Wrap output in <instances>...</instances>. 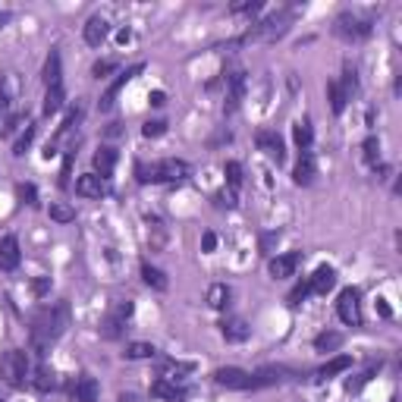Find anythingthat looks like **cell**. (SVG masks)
Here are the masks:
<instances>
[{"mask_svg": "<svg viewBox=\"0 0 402 402\" xmlns=\"http://www.w3.org/2000/svg\"><path fill=\"white\" fill-rule=\"evenodd\" d=\"M66 327H69L66 302H57V305H47V308H41V311H35V318H31V349L47 352L50 345L66 333Z\"/></svg>", "mask_w": 402, "mask_h": 402, "instance_id": "obj_1", "label": "cell"}, {"mask_svg": "<svg viewBox=\"0 0 402 402\" xmlns=\"http://www.w3.org/2000/svg\"><path fill=\"white\" fill-rule=\"evenodd\" d=\"M188 163L186 161H176V157H167V161H157V163H135V176L138 182H182L188 179Z\"/></svg>", "mask_w": 402, "mask_h": 402, "instance_id": "obj_2", "label": "cell"}, {"mask_svg": "<svg viewBox=\"0 0 402 402\" xmlns=\"http://www.w3.org/2000/svg\"><path fill=\"white\" fill-rule=\"evenodd\" d=\"M31 374V362H29V352L22 349H10L0 355V377H3L10 387H25V380H29Z\"/></svg>", "mask_w": 402, "mask_h": 402, "instance_id": "obj_3", "label": "cell"}, {"mask_svg": "<svg viewBox=\"0 0 402 402\" xmlns=\"http://www.w3.org/2000/svg\"><path fill=\"white\" fill-rule=\"evenodd\" d=\"M336 314H339V320L343 324H349V327H362V292H358L355 286H345L343 292H339V299H336Z\"/></svg>", "mask_w": 402, "mask_h": 402, "instance_id": "obj_4", "label": "cell"}, {"mask_svg": "<svg viewBox=\"0 0 402 402\" xmlns=\"http://www.w3.org/2000/svg\"><path fill=\"white\" fill-rule=\"evenodd\" d=\"M336 35L345 38V41H358V38H368V35H371V22H364V19L352 16V13H343V16L336 19Z\"/></svg>", "mask_w": 402, "mask_h": 402, "instance_id": "obj_5", "label": "cell"}, {"mask_svg": "<svg viewBox=\"0 0 402 402\" xmlns=\"http://www.w3.org/2000/svg\"><path fill=\"white\" fill-rule=\"evenodd\" d=\"M302 264V251H286V255H276V258H270V276L274 280H286V276H292L295 274V267Z\"/></svg>", "mask_w": 402, "mask_h": 402, "instance_id": "obj_6", "label": "cell"}, {"mask_svg": "<svg viewBox=\"0 0 402 402\" xmlns=\"http://www.w3.org/2000/svg\"><path fill=\"white\" fill-rule=\"evenodd\" d=\"M69 396H73V402H98L100 387H98V380H94V377L79 374L73 380V387H69Z\"/></svg>", "mask_w": 402, "mask_h": 402, "instance_id": "obj_7", "label": "cell"}, {"mask_svg": "<svg viewBox=\"0 0 402 402\" xmlns=\"http://www.w3.org/2000/svg\"><path fill=\"white\" fill-rule=\"evenodd\" d=\"M258 148L264 151V154L270 157V161H276V163H283V157H286V148H283V138L276 135L274 129H261L258 132Z\"/></svg>", "mask_w": 402, "mask_h": 402, "instance_id": "obj_8", "label": "cell"}, {"mask_svg": "<svg viewBox=\"0 0 402 402\" xmlns=\"http://www.w3.org/2000/svg\"><path fill=\"white\" fill-rule=\"evenodd\" d=\"M214 380H217V387H226V389H248L251 374L242 368H220L214 371Z\"/></svg>", "mask_w": 402, "mask_h": 402, "instance_id": "obj_9", "label": "cell"}, {"mask_svg": "<svg viewBox=\"0 0 402 402\" xmlns=\"http://www.w3.org/2000/svg\"><path fill=\"white\" fill-rule=\"evenodd\" d=\"M289 377L286 368H276V364H267V368H258L255 374H251L248 387L251 389H261V387H274V383H283Z\"/></svg>", "mask_w": 402, "mask_h": 402, "instance_id": "obj_10", "label": "cell"}, {"mask_svg": "<svg viewBox=\"0 0 402 402\" xmlns=\"http://www.w3.org/2000/svg\"><path fill=\"white\" fill-rule=\"evenodd\" d=\"M333 286H336V270H333L330 264H320V267L308 276V289L318 292V295H327Z\"/></svg>", "mask_w": 402, "mask_h": 402, "instance_id": "obj_11", "label": "cell"}, {"mask_svg": "<svg viewBox=\"0 0 402 402\" xmlns=\"http://www.w3.org/2000/svg\"><path fill=\"white\" fill-rule=\"evenodd\" d=\"M142 69H144V66H142V63H138V66H129V69H126V73H119V75H117V82H113V85L104 91V98H100V110H110V107L117 104V94L123 91V85H126V82H132V79H135V75L142 73Z\"/></svg>", "mask_w": 402, "mask_h": 402, "instance_id": "obj_12", "label": "cell"}, {"mask_svg": "<svg viewBox=\"0 0 402 402\" xmlns=\"http://www.w3.org/2000/svg\"><path fill=\"white\" fill-rule=\"evenodd\" d=\"M104 192H107V179L98 173H85L75 182V195H82V198H100Z\"/></svg>", "mask_w": 402, "mask_h": 402, "instance_id": "obj_13", "label": "cell"}, {"mask_svg": "<svg viewBox=\"0 0 402 402\" xmlns=\"http://www.w3.org/2000/svg\"><path fill=\"white\" fill-rule=\"evenodd\" d=\"M151 393L157 396V399H167V402H186V387H179L176 380H167V377H161V380H154V387H151Z\"/></svg>", "mask_w": 402, "mask_h": 402, "instance_id": "obj_14", "label": "cell"}, {"mask_svg": "<svg viewBox=\"0 0 402 402\" xmlns=\"http://www.w3.org/2000/svg\"><path fill=\"white\" fill-rule=\"evenodd\" d=\"M314 176H318V167H314V154H311V151H302V154H299V163H295V173H292L295 186H311Z\"/></svg>", "mask_w": 402, "mask_h": 402, "instance_id": "obj_15", "label": "cell"}, {"mask_svg": "<svg viewBox=\"0 0 402 402\" xmlns=\"http://www.w3.org/2000/svg\"><path fill=\"white\" fill-rule=\"evenodd\" d=\"M19 267V239L3 236L0 239V270H16Z\"/></svg>", "mask_w": 402, "mask_h": 402, "instance_id": "obj_16", "label": "cell"}, {"mask_svg": "<svg viewBox=\"0 0 402 402\" xmlns=\"http://www.w3.org/2000/svg\"><path fill=\"white\" fill-rule=\"evenodd\" d=\"M107 35H110V25H107L104 16H91L85 22V41L91 44V47H100Z\"/></svg>", "mask_w": 402, "mask_h": 402, "instance_id": "obj_17", "label": "cell"}, {"mask_svg": "<svg viewBox=\"0 0 402 402\" xmlns=\"http://www.w3.org/2000/svg\"><path fill=\"white\" fill-rule=\"evenodd\" d=\"M220 333H223L226 343H245L251 330H248V324H245L242 318H230V320H223V324H220Z\"/></svg>", "mask_w": 402, "mask_h": 402, "instance_id": "obj_18", "label": "cell"}, {"mask_svg": "<svg viewBox=\"0 0 402 402\" xmlns=\"http://www.w3.org/2000/svg\"><path fill=\"white\" fill-rule=\"evenodd\" d=\"M44 85L47 88H57L63 85V63H60V50H50L47 63H44Z\"/></svg>", "mask_w": 402, "mask_h": 402, "instance_id": "obj_19", "label": "cell"}, {"mask_svg": "<svg viewBox=\"0 0 402 402\" xmlns=\"http://www.w3.org/2000/svg\"><path fill=\"white\" fill-rule=\"evenodd\" d=\"M242 91H245V75H242V73H232V75H230V94H226V104H223L226 113H232V110L239 107V100H242Z\"/></svg>", "mask_w": 402, "mask_h": 402, "instance_id": "obj_20", "label": "cell"}, {"mask_svg": "<svg viewBox=\"0 0 402 402\" xmlns=\"http://www.w3.org/2000/svg\"><path fill=\"white\" fill-rule=\"evenodd\" d=\"M113 167H117V151L113 148H98L94 151V170H98V176H110Z\"/></svg>", "mask_w": 402, "mask_h": 402, "instance_id": "obj_21", "label": "cell"}, {"mask_svg": "<svg viewBox=\"0 0 402 402\" xmlns=\"http://www.w3.org/2000/svg\"><path fill=\"white\" fill-rule=\"evenodd\" d=\"M31 383H35V389H41V393H47V389H57V371L47 368V364H38L35 368V377H31Z\"/></svg>", "mask_w": 402, "mask_h": 402, "instance_id": "obj_22", "label": "cell"}, {"mask_svg": "<svg viewBox=\"0 0 402 402\" xmlns=\"http://www.w3.org/2000/svg\"><path fill=\"white\" fill-rule=\"evenodd\" d=\"M230 299H232V292L226 283H214V286L207 289V305L217 308V311H223V308L230 305Z\"/></svg>", "mask_w": 402, "mask_h": 402, "instance_id": "obj_23", "label": "cell"}, {"mask_svg": "<svg viewBox=\"0 0 402 402\" xmlns=\"http://www.w3.org/2000/svg\"><path fill=\"white\" fill-rule=\"evenodd\" d=\"M63 100H66V94H63V85L47 88V94H44V107H41L44 117H54V113H60Z\"/></svg>", "mask_w": 402, "mask_h": 402, "instance_id": "obj_24", "label": "cell"}, {"mask_svg": "<svg viewBox=\"0 0 402 402\" xmlns=\"http://www.w3.org/2000/svg\"><path fill=\"white\" fill-rule=\"evenodd\" d=\"M345 368H352V358H349V355H336V358H330V362H327L324 368L318 371V377H320V380H327V377L343 374Z\"/></svg>", "mask_w": 402, "mask_h": 402, "instance_id": "obj_25", "label": "cell"}, {"mask_svg": "<svg viewBox=\"0 0 402 402\" xmlns=\"http://www.w3.org/2000/svg\"><path fill=\"white\" fill-rule=\"evenodd\" d=\"M142 280L148 283L151 289H167V276H163V270H157V267H151V264H142Z\"/></svg>", "mask_w": 402, "mask_h": 402, "instance_id": "obj_26", "label": "cell"}, {"mask_svg": "<svg viewBox=\"0 0 402 402\" xmlns=\"http://www.w3.org/2000/svg\"><path fill=\"white\" fill-rule=\"evenodd\" d=\"M327 98H330V110L333 113L345 110V94H343V88H339V82H327Z\"/></svg>", "mask_w": 402, "mask_h": 402, "instance_id": "obj_27", "label": "cell"}, {"mask_svg": "<svg viewBox=\"0 0 402 402\" xmlns=\"http://www.w3.org/2000/svg\"><path fill=\"white\" fill-rule=\"evenodd\" d=\"M292 135H295V144H299L302 151H308V148H311V138H314V132H311V123H308V119H302V123H295Z\"/></svg>", "mask_w": 402, "mask_h": 402, "instance_id": "obj_28", "label": "cell"}, {"mask_svg": "<svg viewBox=\"0 0 402 402\" xmlns=\"http://www.w3.org/2000/svg\"><path fill=\"white\" fill-rule=\"evenodd\" d=\"M35 132H38V129H35V123H25V132L16 138V144H13V154H16V157H22L25 151L31 148V142H35Z\"/></svg>", "mask_w": 402, "mask_h": 402, "instance_id": "obj_29", "label": "cell"}, {"mask_svg": "<svg viewBox=\"0 0 402 402\" xmlns=\"http://www.w3.org/2000/svg\"><path fill=\"white\" fill-rule=\"evenodd\" d=\"M47 214H50V220H57V223H73L75 220V211L69 204H63V201H54Z\"/></svg>", "mask_w": 402, "mask_h": 402, "instance_id": "obj_30", "label": "cell"}, {"mask_svg": "<svg viewBox=\"0 0 402 402\" xmlns=\"http://www.w3.org/2000/svg\"><path fill=\"white\" fill-rule=\"evenodd\" d=\"M339 88H343L345 100H352V94L358 91V73H355V66H345V73H343V82H339Z\"/></svg>", "mask_w": 402, "mask_h": 402, "instance_id": "obj_31", "label": "cell"}, {"mask_svg": "<svg viewBox=\"0 0 402 402\" xmlns=\"http://www.w3.org/2000/svg\"><path fill=\"white\" fill-rule=\"evenodd\" d=\"M343 343V336H339V333H320V336H314V349H320V352H333L336 349V345Z\"/></svg>", "mask_w": 402, "mask_h": 402, "instance_id": "obj_32", "label": "cell"}, {"mask_svg": "<svg viewBox=\"0 0 402 402\" xmlns=\"http://www.w3.org/2000/svg\"><path fill=\"white\" fill-rule=\"evenodd\" d=\"M223 173H226V182H230V188H239V186H242V163L226 161Z\"/></svg>", "mask_w": 402, "mask_h": 402, "instance_id": "obj_33", "label": "cell"}, {"mask_svg": "<svg viewBox=\"0 0 402 402\" xmlns=\"http://www.w3.org/2000/svg\"><path fill=\"white\" fill-rule=\"evenodd\" d=\"M154 345H148V343H132V345H126V352H123V355L126 358H151V355H154Z\"/></svg>", "mask_w": 402, "mask_h": 402, "instance_id": "obj_34", "label": "cell"}, {"mask_svg": "<svg viewBox=\"0 0 402 402\" xmlns=\"http://www.w3.org/2000/svg\"><path fill=\"white\" fill-rule=\"evenodd\" d=\"M364 161H368V163H377V161H380V142H377L374 135L364 138Z\"/></svg>", "mask_w": 402, "mask_h": 402, "instance_id": "obj_35", "label": "cell"}, {"mask_svg": "<svg viewBox=\"0 0 402 402\" xmlns=\"http://www.w3.org/2000/svg\"><path fill=\"white\" fill-rule=\"evenodd\" d=\"M163 132H167V123H163V119H148V123L142 126L144 138H157V135H163Z\"/></svg>", "mask_w": 402, "mask_h": 402, "instance_id": "obj_36", "label": "cell"}, {"mask_svg": "<svg viewBox=\"0 0 402 402\" xmlns=\"http://www.w3.org/2000/svg\"><path fill=\"white\" fill-rule=\"evenodd\" d=\"M308 295H311V289H308V280H305V283H299V286L286 295V302H289V305H299V302H305Z\"/></svg>", "mask_w": 402, "mask_h": 402, "instance_id": "obj_37", "label": "cell"}, {"mask_svg": "<svg viewBox=\"0 0 402 402\" xmlns=\"http://www.w3.org/2000/svg\"><path fill=\"white\" fill-rule=\"evenodd\" d=\"M19 198H22L25 204L35 207V204H38V188L31 186V182H22V186H19Z\"/></svg>", "mask_w": 402, "mask_h": 402, "instance_id": "obj_38", "label": "cell"}, {"mask_svg": "<svg viewBox=\"0 0 402 402\" xmlns=\"http://www.w3.org/2000/svg\"><path fill=\"white\" fill-rule=\"evenodd\" d=\"M110 69H117V63H113V60H98V63H94L91 73H94V79H100V75H107Z\"/></svg>", "mask_w": 402, "mask_h": 402, "instance_id": "obj_39", "label": "cell"}, {"mask_svg": "<svg viewBox=\"0 0 402 402\" xmlns=\"http://www.w3.org/2000/svg\"><path fill=\"white\" fill-rule=\"evenodd\" d=\"M31 289H35V295H44L50 289V276H41V280L31 283Z\"/></svg>", "mask_w": 402, "mask_h": 402, "instance_id": "obj_40", "label": "cell"}, {"mask_svg": "<svg viewBox=\"0 0 402 402\" xmlns=\"http://www.w3.org/2000/svg\"><path fill=\"white\" fill-rule=\"evenodd\" d=\"M214 245H217V236H214V232H204V239H201V248L214 251Z\"/></svg>", "mask_w": 402, "mask_h": 402, "instance_id": "obj_41", "label": "cell"}, {"mask_svg": "<svg viewBox=\"0 0 402 402\" xmlns=\"http://www.w3.org/2000/svg\"><path fill=\"white\" fill-rule=\"evenodd\" d=\"M276 239H280V232H267V236L261 239V248H264V251H270V245H274Z\"/></svg>", "mask_w": 402, "mask_h": 402, "instance_id": "obj_42", "label": "cell"}, {"mask_svg": "<svg viewBox=\"0 0 402 402\" xmlns=\"http://www.w3.org/2000/svg\"><path fill=\"white\" fill-rule=\"evenodd\" d=\"M6 110H10V98H6V94L0 91V119L6 117Z\"/></svg>", "mask_w": 402, "mask_h": 402, "instance_id": "obj_43", "label": "cell"}, {"mask_svg": "<svg viewBox=\"0 0 402 402\" xmlns=\"http://www.w3.org/2000/svg\"><path fill=\"white\" fill-rule=\"evenodd\" d=\"M119 402H144L138 393H119Z\"/></svg>", "mask_w": 402, "mask_h": 402, "instance_id": "obj_44", "label": "cell"}, {"mask_svg": "<svg viewBox=\"0 0 402 402\" xmlns=\"http://www.w3.org/2000/svg\"><path fill=\"white\" fill-rule=\"evenodd\" d=\"M151 104L161 107V104H163V91H154V94H151Z\"/></svg>", "mask_w": 402, "mask_h": 402, "instance_id": "obj_45", "label": "cell"}, {"mask_svg": "<svg viewBox=\"0 0 402 402\" xmlns=\"http://www.w3.org/2000/svg\"><path fill=\"white\" fill-rule=\"evenodd\" d=\"M0 402H3V399H0Z\"/></svg>", "mask_w": 402, "mask_h": 402, "instance_id": "obj_46", "label": "cell"}]
</instances>
